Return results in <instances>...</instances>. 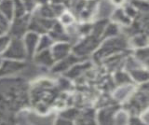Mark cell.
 Returning <instances> with one entry per match:
<instances>
[{"instance_id":"6da1fadb","label":"cell","mask_w":149,"mask_h":125,"mask_svg":"<svg viewBox=\"0 0 149 125\" xmlns=\"http://www.w3.org/2000/svg\"><path fill=\"white\" fill-rule=\"evenodd\" d=\"M127 47L126 41L121 38H107L104 43L102 44L99 50H97L95 53V58L98 60L104 59L107 56H111L118 52H120L124 50Z\"/></svg>"},{"instance_id":"7a4b0ae2","label":"cell","mask_w":149,"mask_h":125,"mask_svg":"<svg viewBox=\"0 0 149 125\" xmlns=\"http://www.w3.org/2000/svg\"><path fill=\"white\" fill-rule=\"evenodd\" d=\"M2 59L23 62L27 58V53L22 42V38H11L7 50L1 55Z\"/></svg>"},{"instance_id":"3957f363","label":"cell","mask_w":149,"mask_h":125,"mask_svg":"<svg viewBox=\"0 0 149 125\" xmlns=\"http://www.w3.org/2000/svg\"><path fill=\"white\" fill-rule=\"evenodd\" d=\"M30 18L27 15H24L20 18H14L9 24L8 34L11 38H22L28 31Z\"/></svg>"},{"instance_id":"277c9868","label":"cell","mask_w":149,"mask_h":125,"mask_svg":"<svg viewBox=\"0 0 149 125\" xmlns=\"http://www.w3.org/2000/svg\"><path fill=\"white\" fill-rule=\"evenodd\" d=\"M98 45H99V38L91 35L85 38L77 46H74L73 52L74 54L77 57L86 56V55L90 54L94 50H96L98 48Z\"/></svg>"},{"instance_id":"5b68a950","label":"cell","mask_w":149,"mask_h":125,"mask_svg":"<svg viewBox=\"0 0 149 125\" xmlns=\"http://www.w3.org/2000/svg\"><path fill=\"white\" fill-rule=\"evenodd\" d=\"M24 66V62L2 59L1 64H0V80L11 78L15 74L22 71Z\"/></svg>"},{"instance_id":"8992f818","label":"cell","mask_w":149,"mask_h":125,"mask_svg":"<svg viewBox=\"0 0 149 125\" xmlns=\"http://www.w3.org/2000/svg\"><path fill=\"white\" fill-rule=\"evenodd\" d=\"M53 24L54 22L52 21L46 19V18H32V19L30 18L28 31L34 32L38 35H45L46 32L50 31Z\"/></svg>"},{"instance_id":"52a82bcc","label":"cell","mask_w":149,"mask_h":125,"mask_svg":"<svg viewBox=\"0 0 149 125\" xmlns=\"http://www.w3.org/2000/svg\"><path fill=\"white\" fill-rule=\"evenodd\" d=\"M118 108L116 106L104 108L101 109L97 114V125H116V114Z\"/></svg>"},{"instance_id":"ba28073f","label":"cell","mask_w":149,"mask_h":125,"mask_svg":"<svg viewBox=\"0 0 149 125\" xmlns=\"http://www.w3.org/2000/svg\"><path fill=\"white\" fill-rule=\"evenodd\" d=\"M40 36L34 32L28 31L27 33L22 36V42L27 53V57H31L35 55L36 52L37 45H38Z\"/></svg>"},{"instance_id":"9c48e42d","label":"cell","mask_w":149,"mask_h":125,"mask_svg":"<svg viewBox=\"0 0 149 125\" xmlns=\"http://www.w3.org/2000/svg\"><path fill=\"white\" fill-rule=\"evenodd\" d=\"M49 50L55 63H57L61 61V60L64 59L65 57H67L70 54V52H71V45L67 42H65V41L57 42L55 44L53 43V45L50 47Z\"/></svg>"},{"instance_id":"30bf717a","label":"cell","mask_w":149,"mask_h":125,"mask_svg":"<svg viewBox=\"0 0 149 125\" xmlns=\"http://www.w3.org/2000/svg\"><path fill=\"white\" fill-rule=\"evenodd\" d=\"M78 62L77 56L74 54H69L67 57H65L64 59L61 60V61L57 62L54 64V66L52 67L53 72H63L69 70L72 66H74V64H76V63Z\"/></svg>"},{"instance_id":"8fae6325","label":"cell","mask_w":149,"mask_h":125,"mask_svg":"<svg viewBox=\"0 0 149 125\" xmlns=\"http://www.w3.org/2000/svg\"><path fill=\"white\" fill-rule=\"evenodd\" d=\"M35 61L36 64L43 66H53L55 61L50 53L49 50H42V52H36L35 56Z\"/></svg>"},{"instance_id":"7c38bea8","label":"cell","mask_w":149,"mask_h":125,"mask_svg":"<svg viewBox=\"0 0 149 125\" xmlns=\"http://www.w3.org/2000/svg\"><path fill=\"white\" fill-rule=\"evenodd\" d=\"M0 12L6 19L11 22L14 18V3L13 0H1L0 1Z\"/></svg>"},{"instance_id":"4fadbf2b","label":"cell","mask_w":149,"mask_h":125,"mask_svg":"<svg viewBox=\"0 0 149 125\" xmlns=\"http://www.w3.org/2000/svg\"><path fill=\"white\" fill-rule=\"evenodd\" d=\"M147 105V97L143 98V96H137L135 97V99L132 100L130 103V109L132 110L133 112H138V111L143 110L144 106Z\"/></svg>"},{"instance_id":"5bb4252c","label":"cell","mask_w":149,"mask_h":125,"mask_svg":"<svg viewBox=\"0 0 149 125\" xmlns=\"http://www.w3.org/2000/svg\"><path fill=\"white\" fill-rule=\"evenodd\" d=\"M52 45H53V40L49 36H46V35L41 36L39 38L38 45H37L36 52H39L46 50H49Z\"/></svg>"},{"instance_id":"9a60e30c","label":"cell","mask_w":149,"mask_h":125,"mask_svg":"<svg viewBox=\"0 0 149 125\" xmlns=\"http://www.w3.org/2000/svg\"><path fill=\"white\" fill-rule=\"evenodd\" d=\"M130 75H132V77L136 81L144 82V81L147 80L148 74L146 71L143 70V69L139 68V67H135V68L130 69Z\"/></svg>"},{"instance_id":"2e32d148","label":"cell","mask_w":149,"mask_h":125,"mask_svg":"<svg viewBox=\"0 0 149 125\" xmlns=\"http://www.w3.org/2000/svg\"><path fill=\"white\" fill-rule=\"evenodd\" d=\"M13 3H14V18H20L24 16L26 10L25 4L22 0H13Z\"/></svg>"},{"instance_id":"e0dca14e","label":"cell","mask_w":149,"mask_h":125,"mask_svg":"<svg viewBox=\"0 0 149 125\" xmlns=\"http://www.w3.org/2000/svg\"><path fill=\"white\" fill-rule=\"evenodd\" d=\"M76 125H97L96 120L94 119L93 115H91L90 112L82 115L80 118L77 119V122Z\"/></svg>"},{"instance_id":"ac0fdd59","label":"cell","mask_w":149,"mask_h":125,"mask_svg":"<svg viewBox=\"0 0 149 125\" xmlns=\"http://www.w3.org/2000/svg\"><path fill=\"white\" fill-rule=\"evenodd\" d=\"M88 67H90V64H77V66H74L69 69V73H67V76L69 75L71 78H76L78 75L86 70Z\"/></svg>"},{"instance_id":"d6986e66","label":"cell","mask_w":149,"mask_h":125,"mask_svg":"<svg viewBox=\"0 0 149 125\" xmlns=\"http://www.w3.org/2000/svg\"><path fill=\"white\" fill-rule=\"evenodd\" d=\"M118 32V28L116 24H108L105 26V28L104 30V33H102V38H114L116 36Z\"/></svg>"},{"instance_id":"ffe728a7","label":"cell","mask_w":149,"mask_h":125,"mask_svg":"<svg viewBox=\"0 0 149 125\" xmlns=\"http://www.w3.org/2000/svg\"><path fill=\"white\" fill-rule=\"evenodd\" d=\"M114 17H115V19L119 22L120 24H126V25H128L130 24V17L126 14L125 11H123L122 10H118L116 12H115V14H114Z\"/></svg>"},{"instance_id":"44dd1931","label":"cell","mask_w":149,"mask_h":125,"mask_svg":"<svg viewBox=\"0 0 149 125\" xmlns=\"http://www.w3.org/2000/svg\"><path fill=\"white\" fill-rule=\"evenodd\" d=\"M137 60L142 64H148V49L147 48H140L137 50L136 54H135Z\"/></svg>"},{"instance_id":"7402d4cb","label":"cell","mask_w":149,"mask_h":125,"mask_svg":"<svg viewBox=\"0 0 149 125\" xmlns=\"http://www.w3.org/2000/svg\"><path fill=\"white\" fill-rule=\"evenodd\" d=\"M10 39H11V36L8 33H5L0 36V56H1L5 50H7L9 42H10Z\"/></svg>"},{"instance_id":"603a6c76","label":"cell","mask_w":149,"mask_h":125,"mask_svg":"<svg viewBox=\"0 0 149 125\" xmlns=\"http://www.w3.org/2000/svg\"><path fill=\"white\" fill-rule=\"evenodd\" d=\"M116 81L119 85H127L128 83H130V78L129 75L123 72H118L116 74Z\"/></svg>"},{"instance_id":"cb8c5ba5","label":"cell","mask_w":149,"mask_h":125,"mask_svg":"<svg viewBox=\"0 0 149 125\" xmlns=\"http://www.w3.org/2000/svg\"><path fill=\"white\" fill-rule=\"evenodd\" d=\"M78 111L76 110V109H69V110H66L63 112L62 114L60 115V117L62 118H64V119H70V120H74V119H77L78 117Z\"/></svg>"},{"instance_id":"d4e9b609","label":"cell","mask_w":149,"mask_h":125,"mask_svg":"<svg viewBox=\"0 0 149 125\" xmlns=\"http://www.w3.org/2000/svg\"><path fill=\"white\" fill-rule=\"evenodd\" d=\"M147 38L144 36H137L133 38V43L134 45H136L139 48H143L144 45H146Z\"/></svg>"},{"instance_id":"484cf974","label":"cell","mask_w":149,"mask_h":125,"mask_svg":"<svg viewBox=\"0 0 149 125\" xmlns=\"http://www.w3.org/2000/svg\"><path fill=\"white\" fill-rule=\"evenodd\" d=\"M128 124L129 125H147L146 122H143V119H139L138 117H135V116H132V117L128 119Z\"/></svg>"},{"instance_id":"4316f807","label":"cell","mask_w":149,"mask_h":125,"mask_svg":"<svg viewBox=\"0 0 149 125\" xmlns=\"http://www.w3.org/2000/svg\"><path fill=\"white\" fill-rule=\"evenodd\" d=\"M55 125H74V124L73 123V120L60 117L57 120H56Z\"/></svg>"},{"instance_id":"83f0119b","label":"cell","mask_w":149,"mask_h":125,"mask_svg":"<svg viewBox=\"0 0 149 125\" xmlns=\"http://www.w3.org/2000/svg\"><path fill=\"white\" fill-rule=\"evenodd\" d=\"M9 24H10V22H9L6 18L4 17V15L2 14L1 12H0V25H2L5 29H7V31L8 30V27H9Z\"/></svg>"},{"instance_id":"f1b7e54d","label":"cell","mask_w":149,"mask_h":125,"mask_svg":"<svg viewBox=\"0 0 149 125\" xmlns=\"http://www.w3.org/2000/svg\"><path fill=\"white\" fill-rule=\"evenodd\" d=\"M1 62H2V57L0 56V64H1Z\"/></svg>"},{"instance_id":"f546056e","label":"cell","mask_w":149,"mask_h":125,"mask_svg":"<svg viewBox=\"0 0 149 125\" xmlns=\"http://www.w3.org/2000/svg\"><path fill=\"white\" fill-rule=\"evenodd\" d=\"M0 125H6V124H5L4 122H1V123H0Z\"/></svg>"},{"instance_id":"4dcf8cb0","label":"cell","mask_w":149,"mask_h":125,"mask_svg":"<svg viewBox=\"0 0 149 125\" xmlns=\"http://www.w3.org/2000/svg\"><path fill=\"white\" fill-rule=\"evenodd\" d=\"M1 122H2V119H0V123H1Z\"/></svg>"},{"instance_id":"1f68e13d","label":"cell","mask_w":149,"mask_h":125,"mask_svg":"<svg viewBox=\"0 0 149 125\" xmlns=\"http://www.w3.org/2000/svg\"><path fill=\"white\" fill-rule=\"evenodd\" d=\"M0 1H1V0H0Z\"/></svg>"}]
</instances>
